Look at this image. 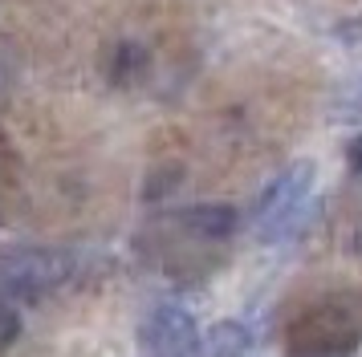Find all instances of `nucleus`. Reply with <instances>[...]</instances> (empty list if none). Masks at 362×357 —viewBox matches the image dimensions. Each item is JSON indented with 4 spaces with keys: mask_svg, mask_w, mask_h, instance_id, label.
I'll return each mask as SVG.
<instances>
[{
    "mask_svg": "<svg viewBox=\"0 0 362 357\" xmlns=\"http://www.w3.org/2000/svg\"><path fill=\"white\" fill-rule=\"evenodd\" d=\"M69 272H74V260L66 252H53V248L13 252V256H0V292L13 301H37L57 289Z\"/></svg>",
    "mask_w": 362,
    "mask_h": 357,
    "instance_id": "obj_1",
    "label": "nucleus"
},
{
    "mask_svg": "<svg viewBox=\"0 0 362 357\" xmlns=\"http://www.w3.org/2000/svg\"><path fill=\"white\" fill-rule=\"evenodd\" d=\"M310 195H313V162H293L285 175L273 178L264 187V195L257 199V211H252L261 240H281L297 224V215L310 203Z\"/></svg>",
    "mask_w": 362,
    "mask_h": 357,
    "instance_id": "obj_2",
    "label": "nucleus"
},
{
    "mask_svg": "<svg viewBox=\"0 0 362 357\" xmlns=\"http://www.w3.org/2000/svg\"><path fill=\"white\" fill-rule=\"evenodd\" d=\"M252 353V329L245 321H216L204 329L192 357H248Z\"/></svg>",
    "mask_w": 362,
    "mask_h": 357,
    "instance_id": "obj_4",
    "label": "nucleus"
},
{
    "mask_svg": "<svg viewBox=\"0 0 362 357\" xmlns=\"http://www.w3.org/2000/svg\"><path fill=\"white\" fill-rule=\"evenodd\" d=\"M199 341V325L175 301H163L147 313L143 321V345L151 357H192Z\"/></svg>",
    "mask_w": 362,
    "mask_h": 357,
    "instance_id": "obj_3",
    "label": "nucleus"
},
{
    "mask_svg": "<svg viewBox=\"0 0 362 357\" xmlns=\"http://www.w3.org/2000/svg\"><path fill=\"white\" fill-rule=\"evenodd\" d=\"M183 224L196 236H204V240H228L236 231V211L228 203H199V207H192L183 215Z\"/></svg>",
    "mask_w": 362,
    "mask_h": 357,
    "instance_id": "obj_5",
    "label": "nucleus"
},
{
    "mask_svg": "<svg viewBox=\"0 0 362 357\" xmlns=\"http://www.w3.org/2000/svg\"><path fill=\"white\" fill-rule=\"evenodd\" d=\"M13 337H17V317L0 305V345H8Z\"/></svg>",
    "mask_w": 362,
    "mask_h": 357,
    "instance_id": "obj_6",
    "label": "nucleus"
}]
</instances>
